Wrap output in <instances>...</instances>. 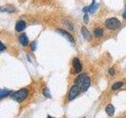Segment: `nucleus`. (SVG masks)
<instances>
[{"instance_id": "1", "label": "nucleus", "mask_w": 126, "mask_h": 118, "mask_svg": "<svg viewBox=\"0 0 126 118\" xmlns=\"http://www.w3.org/2000/svg\"><path fill=\"white\" fill-rule=\"evenodd\" d=\"M75 85L77 87L80 92L86 91L91 85V80L89 76L86 74L80 75L77 78L76 82H75Z\"/></svg>"}, {"instance_id": "2", "label": "nucleus", "mask_w": 126, "mask_h": 118, "mask_svg": "<svg viewBox=\"0 0 126 118\" xmlns=\"http://www.w3.org/2000/svg\"><path fill=\"white\" fill-rule=\"evenodd\" d=\"M29 91L27 89H21L17 90V91L14 92L11 94V98L17 102H21L27 98Z\"/></svg>"}, {"instance_id": "3", "label": "nucleus", "mask_w": 126, "mask_h": 118, "mask_svg": "<svg viewBox=\"0 0 126 118\" xmlns=\"http://www.w3.org/2000/svg\"><path fill=\"white\" fill-rule=\"evenodd\" d=\"M105 25L108 29L114 30L121 26V21L116 17H111L106 20L105 21Z\"/></svg>"}, {"instance_id": "4", "label": "nucleus", "mask_w": 126, "mask_h": 118, "mask_svg": "<svg viewBox=\"0 0 126 118\" xmlns=\"http://www.w3.org/2000/svg\"><path fill=\"white\" fill-rule=\"evenodd\" d=\"M80 93L81 92L80 91V90H79L77 87L74 84L72 87V88L70 89L69 92V95H68L69 100H73L74 98H76V97H77Z\"/></svg>"}, {"instance_id": "5", "label": "nucleus", "mask_w": 126, "mask_h": 118, "mask_svg": "<svg viewBox=\"0 0 126 118\" xmlns=\"http://www.w3.org/2000/svg\"><path fill=\"white\" fill-rule=\"evenodd\" d=\"M73 66L76 71V73H80L81 69H82V66L80 64V61L79 60V58H74L73 59Z\"/></svg>"}, {"instance_id": "6", "label": "nucleus", "mask_w": 126, "mask_h": 118, "mask_svg": "<svg viewBox=\"0 0 126 118\" xmlns=\"http://www.w3.org/2000/svg\"><path fill=\"white\" fill-rule=\"evenodd\" d=\"M58 31L59 33H61L63 35V36H65L69 42H71L72 43H75V40H74L73 37L72 36V35L69 34V32H67L66 31H64V30H62V29H58Z\"/></svg>"}, {"instance_id": "7", "label": "nucleus", "mask_w": 126, "mask_h": 118, "mask_svg": "<svg viewBox=\"0 0 126 118\" xmlns=\"http://www.w3.org/2000/svg\"><path fill=\"white\" fill-rule=\"evenodd\" d=\"M25 28H26L25 21H22V20H21V21H18L17 22V24H16L15 29L17 31H23L24 29H25Z\"/></svg>"}, {"instance_id": "8", "label": "nucleus", "mask_w": 126, "mask_h": 118, "mask_svg": "<svg viewBox=\"0 0 126 118\" xmlns=\"http://www.w3.org/2000/svg\"><path fill=\"white\" fill-rule=\"evenodd\" d=\"M19 40L22 46H27L28 43H29V38H28L27 35L25 33H23L20 35Z\"/></svg>"}, {"instance_id": "9", "label": "nucleus", "mask_w": 126, "mask_h": 118, "mask_svg": "<svg viewBox=\"0 0 126 118\" xmlns=\"http://www.w3.org/2000/svg\"><path fill=\"white\" fill-rule=\"evenodd\" d=\"M106 113H107L110 117H112L114 114V112H115L114 106L113 105H111V104H109L106 107Z\"/></svg>"}, {"instance_id": "10", "label": "nucleus", "mask_w": 126, "mask_h": 118, "mask_svg": "<svg viewBox=\"0 0 126 118\" xmlns=\"http://www.w3.org/2000/svg\"><path fill=\"white\" fill-rule=\"evenodd\" d=\"M81 33H82L83 36H84V38L85 39H88H88H91V34H90V32L88 31V30L85 27H84V26L81 28Z\"/></svg>"}, {"instance_id": "11", "label": "nucleus", "mask_w": 126, "mask_h": 118, "mask_svg": "<svg viewBox=\"0 0 126 118\" xmlns=\"http://www.w3.org/2000/svg\"><path fill=\"white\" fill-rule=\"evenodd\" d=\"M94 34L96 37H101V36H102V35H103V30L100 29V28H98V29H94Z\"/></svg>"}, {"instance_id": "12", "label": "nucleus", "mask_w": 126, "mask_h": 118, "mask_svg": "<svg viewBox=\"0 0 126 118\" xmlns=\"http://www.w3.org/2000/svg\"><path fill=\"white\" fill-rule=\"evenodd\" d=\"M11 92L9 90H6V89H2L1 91H0V97H1V98H3L4 97H6L7 95H9V94H10Z\"/></svg>"}, {"instance_id": "13", "label": "nucleus", "mask_w": 126, "mask_h": 118, "mask_svg": "<svg viewBox=\"0 0 126 118\" xmlns=\"http://www.w3.org/2000/svg\"><path fill=\"white\" fill-rule=\"evenodd\" d=\"M122 86H123V82H117L112 86V89L113 90H117L118 89H120Z\"/></svg>"}, {"instance_id": "14", "label": "nucleus", "mask_w": 126, "mask_h": 118, "mask_svg": "<svg viewBox=\"0 0 126 118\" xmlns=\"http://www.w3.org/2000/svg\"><path fill=\"white\" fill-rule=\"evenodd\" d=\"M97 7H98V5L95 4V2L93 1V3L88 7V11L90 12V13H94V12L96 10Z\"/></svg>"}, {"instance_id": "15", "label": "nucleus", "mask_w": 126, "mask_h": 118, "mask_svg": "<svg viewBox=\"0 0 126 118\" xmlns=\"http://www.w3.org/2000/svg\"><path fill=\"white\" fill-rule=\"evenodd\" d=\"M43 95H44L45 97L47 98H51V95H50V90L49 89L47 88H45L44 89H43Z\"/></svg>"}, {"instance_id": "16", "label": "nucleus", "mask_w": 126, "mask_h": 118, "mask_svg": "<svg viewBox=\"0 0 126 118\" xmlns=\"http://www.w3.org/2000/svg\"><path fill=\"white\" fill-rule=\"evenodd\" d=\"M109 74L110 76H114V75H115V71H114V69L113 68L109 69Z\"/></svg>"}, {"instance_id": "17", "label": "nucleus", "mask_w": 126, "mask_h": 118, "mask_svg": "<svg viewBox=\"0 0 126 118\" xmlns=\"http://www.w3.org/2000/svg\"><path fill=\"white\" fill-rule=\"evenodd\" d=\"M84 21L85 23H88V15L87 14H85L84 16Z\"/></svg>"}, {"instance_id": "18", "label": "nucleus", "mask_w": 126, "mask_h": 118, "mask_svg": "<svg viewBox=\"0 0 126 118\" xmlns=\"http://www.w3.org/2000/svg\"><path fill=\"white\" fill-rule=\"evenodd\" d=\"M5 49H6L5 46H4V44H3L2 43H1V51H3Z\"/></svg>"}, {"instance_id": "19", "label": "nucleus", "mask_w": 126, "mask_h": 118, "mask_svg": "<svg viewBox=\"0 0 126 118\" xmlns=\"http://www.w3.org/2000/svg\"><path fill=\"white\" fill-rule=\"evenodd\" d=\"M123 17H124L125 18H126V6H125V11H124V13H123Z\"/></svg>"}, {"instance_id": "20", "label": "nucleus", "mask_w": 126, "mask_h": 118, "mask_svg": "<svg viewBox=\"0 0 126 118\" xmlns=\"http://www.w3.org/2000/svg\"><path fill=\"white\" fill-rule=\"evenodd\" d=\"M32 50H33L35 49V42H34V43H33V45L32 46Z\"/></svg>"}, {"instance_id": "21", "label": "nucleus", "mask_w": 126, "mask_h": 118, "mask_svg": "<svg viewBox=\"0 0 126 118\" xmlns=\"http://www.w3.org/2000/svg\"><path fill=\"white\" fill-rule=\"evenodd\" d=\"M47 118H54V117H50V116H48V117H47Z\"/></svg>"}, {"instance_id": "22", "label": "nucleus", "mask_w": 126, "mask_h": 118, "mask_svg": "<svg viewBox=\"0 0 126 118\" xmlns=\"http://www.w3.org/2000/svg\"><path fill=\"white\" fill-rule=\"evenodd\" d=\"M80 118H86V117H80Z\"/></svg>"}]
</instances>
